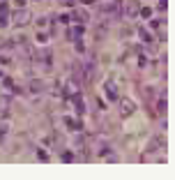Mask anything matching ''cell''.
I'll use <instances>...</instances> for the list:
<instances>
[{"label": "cell", "mask_w": 175, "mask_h": 180, "mask_svg": "<svg viewBox=\"0 0 175 180\" xmlns=\"http://www.w3.org/2000/svg\"><path fill=\"white\" fill-rule=\"evenodd\" d=\"M138 9H141V5H138V0H129V2H127V9H125V14L129 16V19H136Z\"/></svg>", "instance_id": "cell-8"}, {"label": "cell", "mask_w": 175, "mask_h": 180, "mask_svg": "<svg viewBox=\"0 0 175 180\" xmlns=\"http://www.w3.org/2000/svg\"><path fill=\"white\" fill-rule=\"evenodd\" d=\"M37 157L42 159V162H49V153H46V150H39V153H37Z\"/></svg>", "instance_id": "cell-22"}, {"label": "cell", "mask_w": 175, "mask_h": 180, "mask_svg": "<svg viewBox=\"0 0 175 180\" xmlns=\"http://www.w3.org/2000/svg\"><path fill=\"white\" fill-rule=\"evenodd\" d=\"M60 2H62V5H67V7H72V5L76 2V0H60Z\"/></svg>", "instance_id": "cell-25"}, {"label": "cell", "mask_w": 175, "mask_h": 180, "mask_svg": "<svg viewBox=\"0 0 175 180\" xmlns=\"http://www.w3.org/2000/svg\"><path fill=\"white\" fill-rule=\"evenodd\" d=\"M37 60L42 62V65H44L46 69H51V65H53V53H51V49L39 51V53H37Z\"/></svg>", "instance_id": "cell-5"}, {"label": "cell", "mask_w": 175, "mask_h": 180, "mask_svg": "<svg viewBox=\"0 0 175 180\" xmlns=\"http://www.w3.org/2000/svg\"><path fill=\"white\" fill-rule=\"evenodd\" d=\"M166 7H168V0H159V9L166 12Z\"/></svg>", "instance_id": "cell-24"}, {"label": "cell", "mask_w": 175, "mask_h": 180, "mask_svg": "<svg viewBox=\"0 0 175 180\" xmlns=\"http://www.w3.org/2000/svg\"><path fill=\"white\" fill-rule=\"evenodd\" d=\"M2 85H5V88H12V85H14V81L7 76V79H2Z\"/></svg>", "instance_id": "cell-23"}, {"label": "cell", "mask_w": 175, "mask_h": 180, "mask_svg": "<svg viewBox=\"0 0 175 180\" xmlns=\"http://www.w3.org/2000/svg\"><path fill=\"white\" fill-rule=\"evenodd\" d=\"M69 19H74V21H78V23H88V21H90V12L78 7V9H74V14L69 16Z\"/></svg>", "instance_id": "cell-7"}, {"label": "cell", "mask_w": 175, "mask_h": 180, "mask_svg": "<svg viewBox=\"0 0 175 180\" xmlns=\"http://www.w3.org/2000/svg\"><path fill=\"white\" fill-rule=\"evenodd\" d=\"M9 132V123H5V118L0 120V134H7Z\"/></svg>", "instance_id": "cell-18"}, {"label": "cell", "mask_w": 175, "mask_h": 180, "mask_svg": "<svg viewBox=\"0 0 175 180\" xmlns=\"http://www.w3.org/2000/svg\"><path fill=\"white\" fill-rule=\"evenodd\" d=\"M35 39H37L39 44H46V42H49V32H42V30H39V32H37V37H35Z\"/></svg>", "instance_id": "cell-17"}, {"label": "cell", "mask_w": 175, "mask_h": 180, "mask_svg": "<svg viewBox=\"0 0 175 180\" xmlns=\"http://www.w3.org/2000/svg\"><path fill=\"white\" fill-rule=\"evenodd\" d=\"M72 102H74V106H76L78 115H83V113H85V104H83V97H81V92H78V95H74V97H72Z\"/></svg>", "instance_id": "cell-9"}, {"label": "cell", "mask_w": 175, "mask_h": 180, "mask_svg": "<svg viewBox=\"0 0 175 180\" xmlns=\"http://www.w3.org/2000/svg\"><path fill=\"white\" fill-rule=\"evenodd\" d=\"M159 26H166V23H164V21H157V19H152V21H150V28H152V30H157Z\"/></svg>", "instance_id": "cell-19"}, {"label": "cell", "mask_w": 175, "mask_h": 180, "mask_svg": "<svg viewBox=\"0 0 175 180\" xmlns=\"http://www.w3.org/2000/svg\"><path fill=\"white\" fill-rule=\"evenodd\" d=\"M166 111H168V100H166V95H161L159 102H157V113H159V115H166Z\"/></svg>", "instance_id": "cell-10"}, {"label": "cell", "mask_w": 175, "mask_h": 180, "mask_svg": "<svg viewBox=\"0 0 175 180\" xmlns=\"http://www.w3.org/2000/svg\"><path fill=\"white\" fill-rule=\"evenodd\" d=\"M7 23H9V14L7 12H0V28H7Z\"/></svg>", "instance_id": "cell-14"}, {"label": "cell", "mask_w": 175, "mask_h": 180, "mask_svg": "<svg viewBox=\"0 0 175 180\" xmlns=\"http://www.w3.org/2000/svg\"><path fill=\"white\" fill-rule=\"evenodd\" d=\"M9 102H12V95H0V118L9 115Z\"/></svg>", "instance_id": "cell-6"}, {"label": "cell", "mask_w": 175, "mask_h": 180, "mask_svg": "<svg viewBox=\"0 0 175 180\" xmlns=\"http://www.w3.org/2000/svg\"><path fill=\"white\" fill-rule=\"evenodd\" d=\"M14 2L19 5V7H26V2H28V0H14Z\"/></svg>", "instance_id": "cell-27"}, {"label": "cell", "mask_w": 175, "mask_h": 180, "mask_svg": "<svg viewBox=\"0 0 175 180\" xmlns=\"http://www.w3.org/2000/svg\"><path fill=\"white\" fill-rule=\"evenodd\" d=\"M104 92H106V97L111 102H118V85H115L113 79H106V83H104Z\"/></svg>", "instance_id": "cell-4"}, {"label": "cell", "mask_w": 175, "mask_h": 180, "mask_svg": "<svg viewBox=\"0 0 175 180\" xmlns=\"http://www.w3.org/2000/svg\"><path fill=\"white\" fill-rule=\"evenodd\" d=\"M9 19L14 21V26H28V23H30V12H28L26 7H19Z\"/></svg>", "instance_id": "cell-2"}, {"label": "cell", "mask_w": 175, "mask_h": 180, "mask_svg": "<svg viewBox=\"0 0 175 180\" xmlns=\"http://www.w3.org/2000/svg\"><path fill=\"white\" fill-rule=\"evenodd\" d=\"M28 88H30V92H35V95H37V92H42V90H44V81H42V79H32Z\"/></svg>", "instance_id": "cell-12"}, {"label": "cell", "mask_w": 175, "mask_h": 180, "mask_svg": "<svg viewBox=\"0 0 175 180\" xmlns=\"http://www.w3.org/2000/svg\"><path fill=\"white\" fill-rule=\"evenodd\" d=\"M78 2H83V5H92L95 0H78Z\"/></svg>", "instance_id": "cell-28"}, {"label": "cell", "mask_w": 175, "mask_h": 180, "mask_svg": "<svg viewBox=\"0 0 175 180\" xmlns=\"http://www.w3.org/2000/svg\"><path fill=\"white\" fill-rule=\"evenodd\" d=\"M138 14H141L143 19H152V9H150V7H141V9H138Z\"/></svg>", "instance_id": "cell-16"}, {"label": "cell", "mask_w": 175, "mask_h": 180, "mask_svg": "<svg viewBox=\"0 0 175 180\" xmlns=\"http://www.w3.org/2000/svg\"><path fill=\"white\" fill-rule=\"evenodd\" d=\"M58 23H60V26H67V23H69V16H67V14H60V16H58Z\"/></svg>", "instance_id": "cell-20"}, {"label": "cell", "mask_w": 175, "mask_h": 180, "mask_svg": "<svg viewBox=\"0 0 175 180\" xmlns=\"http://www.w3.org/2000/svg\"><path fill=\"white\" fill-rule=\"evenodd\" d=\"M60 159L69 164V162H74V159H76V155H74L72 150H60Z\"/></svg>", "instance_id": "cell-13"}, {"label": "cell", "mask_w": 175, "mask_h": 180, "mask_svg": "<svg viewBox=\"0 0 175 180\" xmlns=\"http://www.w3.org/2000/svg\"><path fill=\"white\" fill-rule=\"evenodd\" d=\"M7 9H9V5H7V2H0V12H7Z\"/></svg>", "instance_id": "cell-26"}, {"label": "cell", "mask_w": 175, "mask_h": 180, "mask_svg": "<svg viewBox=\"0 0 175 180\" xmlns=\"http://www.w3.org/2000/svg\"><path fill=\"white\" fill-rule=\"evenodd\" d=\"M78 92H81V81L76 76H69L65 81V85H62V97H65V100H72V97L78 95Z\"/></svg>", "instance_id": "cell-1"}, {"label": "cell", "mask_w": 175, "mask_h": 180, "mask_svg": "<svg viewBox=\"0 0 175 180\" xmlns=\"http://www.w3.org/2000/svg\"><path fill=\"white\" fill-rule=\"evenodd\" d=\"M138 35L143 37V42H152V35H150L148 30H145V28H138Z\"/></svg>", "instance_id": "cell-15"}, {"label": "cell", "mask_w": 175, "mask_h": 180, "mask_svg": "<svg viewBox=\"0 0 175 180\" xmlns=\"http://www.w3.org/2000/svg\"><path fill=\"white\" fill-rule=\"evenodd\" d=\"M81 35H83V26H74L72 30H67V39H81Z\"/></svg>", "instance_id": "cell-11"}, {"label": "cell", "mask_w": 175, "mask_h": 180, "mask_svg": "<svg viewBox=\"0 0 175 180\" xmlns=\"http://www.w3.org/2000/svg\"><path fill=\"white\" fill-rule=\"evenodd\" d=\"M0 76H2V72H0Z\"/></svg>", "instance_id": "cell-29"}, {"label": "cell", "mask_w": 175, "mask_h": 180, "mask_svg": "<svg viewBox=\"0 0 175 180\" xmlns=\"http://www.w3.org/2000/svg\"><path fill=\"white\" fill-rule=\"evenodd\" d=\"M120 109H122V115H134L136 113V104H134V100H129V97H120Z\"/></svg>", "instance_id": "cell-3"}, {"label": "cell", "mask_w": 175, "mask_h": 180, "mask_svg": "<svg viewBox=\"0 0 175 180\" xmlns=\"http://www.w3.org/2000/svg\"><path fill=\"white\" fill-rule=\"evenodd\" d=\"M37 26H39V28H46V26H49V19H46V16H39V19H37Z\"/></svg>", "instance_id": "cell-21"}]
</instances>
